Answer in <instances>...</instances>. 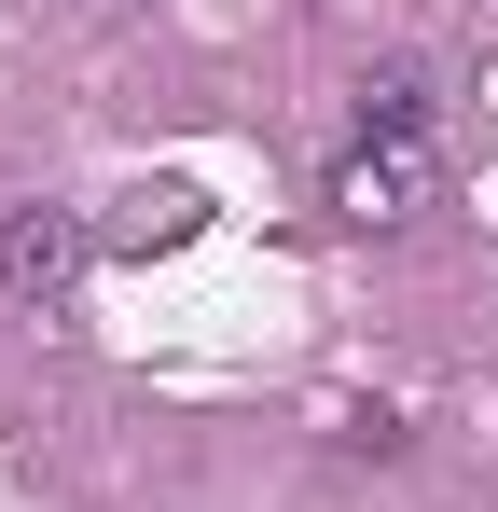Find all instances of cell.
<instances>
[{
    "instance_id": "3957f363",
    "label": "cell",
    "mask_w": 498,
    "mask_h": 512,
    "mask_svg": "<svg viewBox=\"0 0 498 512\" xmlns=\"http://www.w3.org/2000/svg\"><path fill=\"white\" fill-rule=\"evenodd\" d=\"M194 222H208V208H194V194H180V180H153V194H125V222H111V250H180V236H194Z\"/></svg>"
},
{
    "instance_id": "6da1fadb",
    "label": "cell",
    "mask_w": 498,
    "mask_h": 512,
    "mask_svg": "<svg viewBox=\"0 0 498 512\" xmlns=\"http://www.w3.org/2000/svg\"><path fill=\"white\" fill-rule=\"evenodd\" d=\"M429 194H443L429 125H360V139H346V167H332V222H346V236H402Z\"/></svg>"
},
{
    "instance_id": "7a4b0ae2",
    "label": "cell",
    "mask_w": 498,
    "mask_h": 512,
    "mask_svg": "<svg viewBox=\"0 0 498 512\" xmlns=\"http://www.w3.org/2000/svg\"><path fill=\"white\" fill-rule=\"evenodd\" d=\"M83 263H97V222H83V208H56V194L0 208V291H14L28 319H56V305H70Z\"/></svg>"
}]
</instances>
